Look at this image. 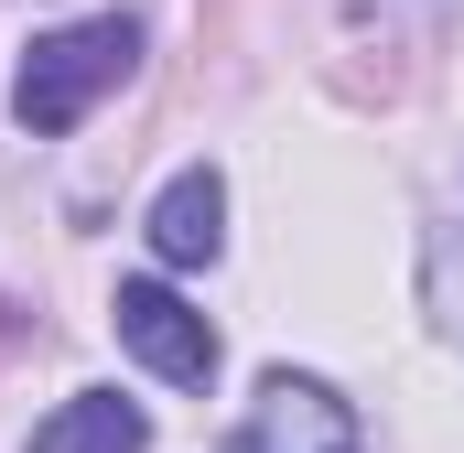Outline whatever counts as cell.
<instances>
[{
	"label": "cell",
	"mask_w": 464,
	"mask_h": 453,
	"mask_svg": "<svg viewBox=\"0 0 464 453\" xmlns=\"http://www.w3.org/2000/svg\"><path fill=\"white\" fill-rule=\"evenodd\" d=\"M130 65H140V22H130V11L54 22V33H33V54H22V76H11V119H22L33 140H54V130H76V119L98 109Z\"/></svg>",
	"instance_id": "6da1fadb"
},
{
	"label": "cell",
	"mask_w": 464,
	"mask_h": 453,
	"mask_svg": "<svg viewBox=\"0 0 464 453\" xmlns=\"http://www.w3.org/2000/svg\"><path fill=\"white\" fill-rule=\"evenodd\" d=\"M227 453H367V432H356L346 389H324L303 367H270L259 400H248V421L227 432Z\"/></svg>",
	"instance_id": "7a4b0ae2"
},
{
	"label": "cell",
	"mask_w": 464,
	"mask_h": 453,
	"mask_svg": "<svg viewBox=\"0 0 464 453\" xmlns=\"http://www.w3.org/2000/svg\"><path fill=\"white\" fill-rule=\"evenodd\" d=\"M109 324H119V345H130L162 389H206V378H217V324H206L173 281H119Z\"/></svg>",
	"instance_id": "3957f363"
},
{
	"label": "cell",
	"mask_w": 464,
	"mask_h": 453,
	"mask_svg": "<svg viewBox=\"0 0 464 453\" xmlns=\"http://www.w3.org/2000/svg\"><path fill=\"white\" fill-rule=\"evenodd\" d=\"M140 237H151L162 270H217V248H227V184H217V162H184V173L151 195Z\"/></svg>",
	"instance_id": "277c9868"
},
{
	"label": "cell",
	"mask_w": 464,
	"mask_h": 453,
	"mask_svg": "<svg viewBox=\"0 0 464 453\" xmlns=\"http://www.w3.org/2000/svg\"><path fill=\"white\" fill-rule=\"evenodd\" d=\"M33 453H151V410L119 389H76L33 421Z\"/></svg>",
	"instance_id": "5b68a950"
}]
</instances>
